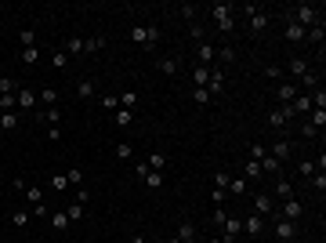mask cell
<instances>
[{
  "instance_id": "1",
  "label": "cell",
  "mask_w": 326,
  "mask_h": 243,
  "mask_svg": "<svg viewBox=\"0 0 326 243\" xmlns=\"http://www.w3.org/2000/svg\"><path fill=\"white\" fill-rule=\"evenodd\" d=\"M287 18H294V22H297V26H305V29L322 26V15H319V8H315V4H294V8H287Z\"/></svg>"
},
{
  "instance_id": "2",
  "label": "cell",
  "mask_w": 326,
  "mask_h": 243,
  "mask_svg": "<svg viewBox=\"0 0 326 243\" xmlns=\"http://www.w3.org/2000/svg\"><path fill=\"white\" fill-rule=\"evenodd\" d=\"M131 40H134L138 48L152 51V48L159 44V26H134V29H131Z\"/></svg>"
},
{
  "instance_id": "3",
  "label": "cell",
  "mask_w": 326,
  "mask_h": 243,
  "mask_svg": "<svg viewBox=\"0 0 326 243\" xmlns=\"http://www.w3.org/2000/svg\"><path fill=\"white\" fill-rule=\"evenodd\" d=\"M211 18L218 22L221 33H232V26H236V11L228 4H211Z\"/></svg>"
},
{
  "instance_id": "4",
  "label": "cell",
  "mask_w": 326,
  "mask_h": 243,
  "mask_svg": "<svg viewBox=\"0 0 326 243\" xmlns=\"http://www.w3.org/2000/svg\"><path fill=\"white\" fill-rule=\"evenodd\" d=\"M275 98H279V105H290L297 95H301V87L294 84V80H279V84H275V91H272Z\"/></svg>"
},
{
  "instance_id": "5",
  "label": "cell",
  "mask_w": 326,
  "mask_h": 243,
  "mask_svg": "<svg viewBox=\"0 0 326 243\" xmlns=\"http://www.w3.org/2000/svg\"><path fill=\"white\" fill-rule=\"evenodd\" d=\"M36 102H40V98H36L33 87H18V91H15V109H18V113H33Z\"/></svg>"
},
{
  "instance_id": "6",
  "label": "cell",
  "mask_w": 326,
  "mask_h": 243,
  "mask_svg": "<svg viewBox=\"0 0 326 243\" xmlns=\"http://www.w3.org/2000/svg\"><path fill=\"white\" fill-rule=\"evenodd\" d=\"M178 243H203V236H199V229H196V222H189V218H181L178 222Z\"/></svg>"
},
{
  "instance_id": "7",
  "label": "cell",
  "mask_w": 326,
  "mask_h": 243,
  "mask_svg": "<svg viewBox=\"0 0 326 243\" xmlns=\"http://www.w3.org/2000/svg\"><path fill=\"white\" fill-rule=\"evenodd\" d=\"M254 211H258L261 218H265V214H272V218H275V214H279L275 196H272V192H254Z\"/></svg>"
},
{
  "instance_id": "8",
  "label": "cell",
  "mask_w": 326,
  "mask_h": 243,
  "mask_svg": "<svg viewBox=\"0 0 326 243\" xmlns=\"http://www.w3.org/2000/svg\"><path fill=\"white\" fill-rule=\"evenodd\" d=\"M243 15H247V22H250V29H254V33H265V29H268V15H265L261 8L247 4V8H243Z\"/></svg>"
},
{
  "instance_id": "9",
  "label": "cell",
  "mask_w": 326,
  "mask_h": 243,
  "mask_svg": "<svg viewBox=\"0 0 326 243\" xmlns=\"http://www.w3.org/2000/svg\"><path fill=\"white\" fill-rule=\"evenodd\" d=\"M134 171H138V178H142L149 189H159V185H163V171H149V167H145V160H142Z\"/></svg>"
},
{
  "instance_id": "10",
  "label": "cell",
  "mask_w": 326,
  "mask_h": 243,
  "mask_svg": "<svg viewBox=\"0 0 326 243\" xmlns=\"http://www.w3.org/2000/svg\"><path fill=\"white\" fill-rule=\"evenodd\" d=\"M239 232H243V218H225V222H221V239H225V243H236Z\"/></svg>"
},
{
  "instance_id": "11",
  "label": "cell",
  "mask_w": 326,
  "mask_h": 243,
  "mask_svg": "<svg viewBox=\"0 0 326 243\" xmlns=\"http://www.w3.org/2000/svg\"><path fill=\"white\" fill-rule=\"evenodd\" d=\"M305 214V207H301V200H283V211L275 214V218H287V222H297Z\"/></svg>"
},
{
  "instance_id": "12",
  "label": "cell",
  "mask_w": 326,
  "mask_h": 243,
  "mask_svg": "<svg viewBox=\"0 0 326 243\" xmlns=\"http://www.w3.org/2000/svg\"><path fill=\"white\" fill-rule=\"evenodd\" d=\"M225 91V73L218 69V65H211V80H207V95L214 98V95H221Z\"/></svg>"
},
{
  "instance_id": "13",
  "label": "cell",
  "mask_w": 326,
  "mask_h": 243,
  "mask_svg": "<svg viewBox=\"0 0 326 243\" xmlns=\"http://www.w3.org/2000/svg\"><path fill=\"white\" fill-rule=\"evenodd\" d=\"M261 229H265V218H261V214H250V218H243V232H247L250 239H258V236H261Z\"/></svg>"
},
{
  "instance_id": "14",
  "label": "cell",
  "mask_w": 326,
  "mask_h": 243,
  "mask_svg": "<svg viewBox=\"0 0 326 243\" xmlns=\"http://www.w3.org/2000/svg\"><path fill=\"white\" fill-rule=\"evenodd\" d=\"M275 236H279V239H294V236H297V222L275 218Z\"/></svg>"
},
{
  "instance_id": "15",
  "label": "cell",
  "mask_w": 326,
  "mask_h": 243,
  "mask_svg": "<svg viewBox=\"0 0 326 243\" xmlns=\"http://www.w3.org/2000/svg\"><path fill=\"white\" fill-rule=\"evenodd\" d=\"M196 55H199V65H214V44H211V40H199Z\"/></svg>"
},
{
  "instance_id": "16",
  "label": "cell",
  "mask_w": 326,
  "mask_h": 243,
  "mask_svg": "<svg viewBox=\"0 0 326 243\" xmlns=\"http://www.w3.org/2000/svg\"><path fill=\"white\" fill-rule=\"evenodd\" d=\"M290 113H294V116H305V113H312V95H297V98L290 102Z\"/></svg>"
},
{
  "instance_id": "17",
  "label": "cell",
  "mask_w": 326,
  "mask_h": 243,
  "mask_svg": "<svg viewBox=\"0 0 326 243\" xmlns=\"http://www.w3.org/2000/svg\"><path fill=\"white\" fill-rule=\"evenodd\" d=\"M258 164H261V174H272V178H279V171H283V164L275 156H261Z\"/></svg>"
},
{
  "instance_id": "18",
  "label": "cell",
  "mask_w": 326,
  "mask_h": 243,
  "mask_svg": "<svg viewBox=\"0 0 326 243\" xmlns=\"http://www.w3.org/2000/svg\"><path fill=\"white\" fill-rule=\"evenodd\" d=\"M272 196H279V200H297V196H294V185H290L287 178H275V192H272Z\"/></svg>"
},
{
  "instance_id": "19",
  "label": "cell",
  "mask_w": 326,
  "mask_h": 243,
  "mask_svg": "<svg viewBox=\"0 0 326 243\" xmlns=\"http://www.w3.org/2000/svg\"><path fill=\"white\" fill-rule=\"evenodd\" d=\"M116 98H120V109H131V113H134V105L142 102V95H138L134 87H131V91H124V95H116Z\"/></svg>"
},
{
  "instance_id": "20",
  "label": "cell",
  "mask_w": 326,
  "mask_h": 243,
  "mask_svg": "<svg viewBox=\"0 0 326 243\" xmlns=\"http://www.w3.org/2000/svg\"><path fill=\"white\" fill-rule=\"evenodd\" d=\"M84 211H87V204H69V207H65V218H69V225H73V222H84V218H87Z\"/></svg>"
},
{
  "instance_id": "21",
  "label": "cell",
  "mask_w": 326,
  "mask_h": 243,
  "mask_svg": "<svg viewBox=\"0 0 326 243\" xmlns=\"http://www.w3.org/2000/svg\"><path fill=\"white\" fill-rule=\"evenodd\" d=\"M145 167H149V171H167V156H163V152L145 156Z\"/></svg>"
},
{
  "instance_id": "22",
  "label": "cell",
  "mask_w": 326,
  "mask_h": 243,
  "mask_svg": "<svg viewBox=\"0 0 326 243\" xmlns=\"http://www.w3.org/2000/svg\"><path fill=\"white\" fill-rule=\"evenodd\" d=\"M305 36H308V29L297 26L294 18H287V40H305Z\"/></svg>"
},
{
  "instance_id": "23",
  "label": "cell",
  "mask_w": 326,
  "mask_h": 243,
  "mask_svg": "<svg viewBox=\"0 0 326 243\" xmlns=\"http://www.w3.org/2000/svg\"><path fill=\"white\" fill-rule=\"evenodd\" d=\"M48 222H51V229H55V232H65V229H69L65 211H51V218H48Z\"/></svg>"
},
{
  "instance_id": "24",
  "label": "cell",
  "mask_w": 326,
  "mask_h": 243,
  "mask_svg": "<svg viewBox=\"0 0 326 243\" xmlns=\"http://www.w3.org/2000/svg\"><path fill=\"white\" fill-rule=\"evenodd\" d=\"M268 156H275L279 164H283V160H290V142H275V145L268 149Z\"/></svg>"
},
{
  "instance_id": "25",
  "label": "cell",
  "mask_w": 326,
  "mask_h": 243,
  "mask_svg": "<svg viewBox=\"0 0 326 243\" xmlns=\"http://www.w3.org/2000/svg\"><path fill=\"white\" fill-rule=\"evenodd\" d=\"M207 80H211V65L192 69V84H196V87H207Z\"/></svg>"
},
{
  "instance_id": "26",
  "label": "cell",
  "mask_w": 326,
  "mask_h": 243,
  "mask_svg": "<svg viewBox=\"0 0 326 243\" xmlns=\"http://www.w3.org/2000/svg\"><path fill=\"white\" fill-rule=\"evenodd\" d=\"M62 51H65V55H69V58H73V55H84V40H80V36H69V40H65V48H62Z\"/></svg>"
},
{
  "instance_id": "27",
  "label": "cell",
  "mask_w": 326,
  "mask_h": 243,
  "mask_svg": "<svg viewBox=\"0 0 326 243\" xmlns=\"http://www.w3.org/2000/svg\"><path fill=\"white\" fill-rule=\"evenodd\" d=\"M243 178H247V182L261 178V164H258V160H247V164H243Z\"/></svg>"
},
{
  "instance_id": "28",
  "label": "cell",
  "mask_w": 326,
  "mask_h": 243,
  "mask_svg": "<svg viewBox=\"0 0 326 243\" xmlns=\"http://www.w3.org/2000/svg\"><path fill=\"white\" fill-rule=\"evenodd\" d=\"M112 116H116V127H131V124H134V113H131V109H116Z\"/></svg>"
},
{
  "instance_id": "29",
  "label": "cell",
  "mask_w": 326,
  "mask_h": 243,
  "mask_svg": "<svg viewBox=\"0 0 326 243\" xmlns=\"http://www.w3.org/2000/svg\"><path fill=\"white\" fill-rule=\"evenodd\" d=\"M76 95H80V98H95V80H91V76L80 80V84H76Z\"/></svg>"
},
{
  "instance_id": "30",
  "label": "cell",
  "mask_w": 326,
  "mask_h": 243,
  "mask_svg": "<svg viewBox=\"0 0 326 243\" xmlns=\"http://www.w3.org/2000/svg\"><path fill=\"white\" fill-rule=\"evenodd\" d=\"M268 124H272L275 131H283V127H287V116H283V109H279V105H275V109L268 113Z\"/></svg>"
},
{
  "instance_id": "31",
  "label": "cell",
  "mask_w": 326,
  "mask_h": 243,
  "mask_svg": "<svg viewBox=\"0 0 326 243\" xmlns=\"http://www.w3.org/2000/svg\"><path fill=\"white\" fill-rule=\"evenodd\" d=\"M287 69H290V76H297V80H301V76L308 73V62H305V58H290V65H287Z\"/></svg>"
},
{
  "instance_id": "32",
  "label": "cell",
  "mask_w": 326,
  "mask_h": 243,
  "mask_svg": "<svg viewBox=\"0 0 326 243\" xmlns=\"http://www.w3.org/2000/svg\"><path fill=\"white\" fill-rule=\"evenodd\" d=\"M228 189H232V196H247L250 182H247V178H232V182H228Z\"/></svg>"
},
{
  "instance_id": "33",
  "label": "cell",
  "mask_w": 326,
  "mask_h": 243,
  "mask_svg": "<svg viewBox=\"0 0 326 243\" xmlns=\"http://www.w3.org/2000/svg\"><path fill=\"white\" fill-rule=\"evenodd\" d=\"M36 98L44 102L48 109H51V105H58V91H51V87H44V91H36Z\"/></svg>"
},
{
  "instance_id": "34",
  "label": "cell",
  "mask_w": 326,
  "mask_h": 243,
  "mask_svg": "<svg viewBox=\"0 0 326 243\" xmlns=\"http://www.w3.org/2000/svg\"><path fill=\"white\" fill-rule=\"evenodd\" d=\"M0 127H4V131H15V127H18V113H0Z\"/></svg>"
},
{
  "instance_id": "35",
  "label": "cell",
  "mask_w": 326,
  "mask_h": 243,
  "mask_svg": "<svg viewBox=\"0 0 326 243\" xmlns=\"http://www.w3.org/2000/svg\"><path fill=\"white\" fill-rule=\"evenodd\" d=\"M26 196H29V204L36 207V204H44V189L40 185H26Z\"/></svg>"
},
{
  "instance_id": "36",
  "label": "cell",
  "mask_w": 326,
  "mask_h": 243,
  "mask_svg": "<svg viewBox=\"0 0 326 243\" xmlns=\"http://www.w3.org/2000/svg\"><path fill=\"white\" fill-rule=\"evenodd\" d=\"M22 62H26V65H36V62H40V48H36V44H33V48H22Z\"/></svg>"
},
{
  "instance_id": "37",
  "label": "cell",
  "mask_w": 326,
  "mask_h": 243,
  "mask_svg": "<svg viewBox=\"0 0 326 243\" xmlns=\"http://www.w3.org/2000/svg\"><path fill=\"white\" fill-rule=\"evenodd\" d=\"M105 48V36H91V40H84V51L87 55H95V51H102Z\"/></svg>"
},
{
  "instance_id": "38",
  "label": "cell",
  "mask_w": 326,
  "mask_h": 243,
  "mask_svg": "<svg viewBox=\"0 0 326 243\" xmlns=\"http://www.w3.org/2000/svg\"><path fill=\"white\" fill-rule=\"evenodd\" d=\"M159 73H163V76H174V73H178V62H174V58H159Z\"/></svg>"
},
{
  "instance_id": "39",
  "label": "cell",
  "mask_w": 326,
  "mask_h": 243,
  "mask_svg": "<svg viewBox=\"0 0 326 243\" xmlns=\"http://www.w3.org/2000/svg\"><path fill=\"white\" fill-rule=\"evenodd\" d=\"M192 102H196V105H211L214 98L207 95V87H196V91H192Z\"/></svg>"
},
{
  "instance_id": "40",
  "label": "cell",
  "mask_w": 326,
  "mask_h": 243,
  "mask_svg": "<svg viewBox=\"0 0 326 243\" xmlns=\"http://www.w3.org/2000/svg\"><path fill=\"white\" fill-rule=\"evenodd\" d=\"M131 156H134V145L131 142H120L116 145V160H131Z\"/></svg>"
},
{
  "instance_id": "41",
  "label": "cell",
  "mask_w": 326,
  "mask_h": 243,
  "mask_svg": "<svg viewBox=\"0 0 326 243\" xmlns=\"http://www.w3.org/2000/svg\"><path fill=\"white\" fill-rule=\"evenodd\" d=\"M312 127H315V131L326 127V109H312Z\"/></svg>"
},
{
  "instance_id": "42",
  "label": "cell",
  "mask_w": 326,
  "mask_h": 243,
  "mask_svg": "<svg viewBox=\"0 0 326 243\" xmlns=\"http://www.w3.org/2000/svg\"><path fill=\"white\" fill-rule=\"evenodd\" d=\"M178 15H181V18H189V22H196L199 8H196V4H181V8H178Z\"/></svg>"
},
{
  "instance_id": "43",
  "label": "cell",
  "mask_w": 326,
  "mask_h": 243,
  "mask_svg": "<svg viewBox=\"0 0 326 243\" xmlns=\"http://www.w3.org/2000/svg\"><path fill=\"white\" fill-rule=\"evenodd\" d=\"M301 87H308V91H315V87H319V76H315L312 69H308V73L301 76Z\"/></svg>"
},
{
  "instance_id": "44",
  "label": "cell",
  "mask_w": 326,
  "mask_h": 243,
  "mask_svg": "<svg viewBox=\"0 0 326 243\" xmlns=\"http://www.w3.org/2000/svg\"><path fill=\"white\" fill-rule=\"evenodd\" d=\"M65 182H69V185H80V182H84V171H80V167H69V171H65Z\"/></svg>"
},
{
  "instance_id": "45",
  "label": "cell",
  "mask_w": 326,
  "mask_h": 243,
  "mask_svg": "<svg viewBox=\"0 0 326 243\" xmlns=\"http://www.w3.org/2000/svg\"><path fill=\"white\" fill-rule=\"evenodd\" d=\"M18 87H15V80L11 76H0V95H15Z\"/></svg>"
},
{
  "instance_id": "46",
  "label": "cell",
  "mask_w": 326,
  "mask_h": 243,
  "mask_svg": "<svg viewBox=\"0 0 326 243\" xmlns=\"http://www.w3.org/2000/svg\"><path fill=\"white\" fill-rule=\"evenodd\" d=\"M98 102H102V105H105L109 113H116V109H120V98H116V95H102Z\"/></svg>"
},
{
  "instance_id": "47",
  "label": "cell",
  "mask_w": 326,
  "mask_h": 243,
  "mask_svg": "<svg viewBox=\"0 0 326 243\" xmlns=\"http://www.w3.org/2000/svg\"><path fill=\"white\" fill-rule=\"evenodd\" d=\"M55 192H62V189H69V182H65V174H51V182H48Z\"/></svg>"
},
{
  "instance_id": "48",
  "label": "cell",
  "mask_w": 326,
  "mask_h": 243,
  "mask_svg": "<svg viewBox=\"0 0 326 243\" xmlns=\"http://www.w3.org/2000/svg\"><path fill=\"white\" fill-rule=\"evenodd\" d=\"M312 185H315V192L322 196V192H326V171H319V174H312Z\"/></svg>"
},
{
  "instance_id": "49",
  "label": "cell",
  "mask_w": 326,
  "mask_h": 243,
  "mask_svg": "<svg viewBox=\"0 0 326 243\" xmlns=\"http://www.w3.org/2000/svg\"><path fill=\"white\" fill-rule=\"evenodd\" d=\"M18 40H22V48H33V44H36V33H33V29H22Z\"/></svg>"
},
{
  "instance_id": "50",
  "label": "cell",
  "mask_w": 326,
  "mask_h": 243,
  "mask_svg": "<svg viewBox=\"0 0 326 243\" xmlns=\"http://www.w3.org/2000/svg\"><path fill=\"white\" fill-rule=\"evenodd\" d=\"M51 62H55V69H65V65H69V55H65V51H55Z\"/></svg>"
},
{
  "instance_id": "51",
  "label": "cell",
  "mask_w": 326,
  "mask_h": 243,
  "mask_svg": "<svg viewBox=\"0 0 326 243\" xmlns=\"http://www.w3.org/2000/svg\"><path fill=\"white\" fill-rule=\"evenodd\" d=\"M261 156H268V145L254 142V145H250V160H261Z\"/></svg>"
},
{
  "instance_id": "52",
  "label": "cell",
  "mask_w": 326,
  "mask_h": 243,
  "mask_svg": "<svg viewBox=\"0 0 326 243\" xmlns=\"http://www.w3.org/2000/svg\"><path fill=\"white\" fill-rule=\"evenodd\" d=\"M29 218H33L29 211H15V214H11V225H18V229H22V225H26Z\"/></svg>"
},
{
  "instance_id": "53",
  "label": "cell",
  "mask_w": 326,
  "mask_h": 243,
  "mask_svg": "<svg viewBox=\"0 0 326 243\" xmlns=\"http://www.w3.org/2000/svg\"><path fill=\"white\" fill-rule=\"evenodd\" d=\"M297 171H301V178H312V174H315V164H312V160H301Z\"/></svg>"
},
{
  "instance_id": "54",
  "label": "cell",
  "mask_w": 326,
  "mask_h": 243,
  "mask_svg": "<svg viewBox=\"0 0 326 243\" xmlns=\"http://www.w3.org/2000/svg\"><path fill=\"white\" fill-rule=\"evenodd\" d=\"M228 182H232V178H228L225 171H218V174H214V185H218V189H225V192H228Z\"/></svg>"
},
{
  "instance_id": "55",
  "label": "cell",
  "mask_w": 326,
  "mask_h": 243,
  "mask_svg": "<svg viewBox=\"0 0 326 243\" xmlns=\"http://www.w3.org/2000/svg\"><path fill=\"white\" fill-rule=\"evenodd\" d=\"M33 218H51V211H48V204H36V207H33Z\"/></svg>"
},
{
  "instance_id": "56",
  "label": "cell",
  "mask_w": 326,
  "mask_h": 243,
  "mask_svg": "<svg viewBox=\"0 0 326 243\" xmlns=\"http://www.w3.org/2000/svg\"><path fill=\"white\" fill-rule=\"evenodd\" d=\"M211 200H214V207H221V200H225V189H218V185H214V189H211Z\"/></svg>"
},
{
  "instance_id": "57",
  "label": "cell",
  "mask_w": 326,
  "mask_h": 243,
  "mask_svg": "<svg viewBox=\"0 0 326 243\" xmlns=\"http://www.w3.org/2000/svg\"><path fill=\"white\" fill-rule=\"evenodd\" d=\"M189 33H192L196 40H203V26H199V22H192V26H189Z\"/></svg>"
},
{
  "instance_id": "58",
  "label": "cell",
  "mask_w": 326,
  "mask_h": 243,
  "mask_svg": "<svg viewBox=\"0 0 326 243\" xmlns=\"http://www.w3.org/2000/svg\"><path fill=\"white\" fill-rule=\"evenodd\" d=\"M265 76H268V80H279V76H283V69H275V65H268V69H265Z\"/></svg>"
},
{
  "instance_id": "59",
  "label": "cell",
  "mask_w": 326,
  "mask_h": 243,
  "mask_svg": "<svg viewBox=\"0 0 326 243\" xmlns=\"http://www.w3.org/2000/svg\"><path fill=\"white\" fill-rule=\"evenodd\" d=\"M207 243H225V239H221V236H211V239H207Z\"/></svg>"
},
{
  "instance_id": "60",
  "label": "cell",
  "mask_w": 326,
  "mask_h": 243,
  "mask_svg": "<svg viewBox=\"0 0 326 243\" xmlns=\"http://www.w3.org/2000/svg\"><path fill=\"white\" fill-rule=\"evenodd\" d=\"M131 243H145V236H134V239H131Z\"/></svg>"
},
{
  "instance_id": "61",
  "label": "cell",
  "mask_w": 326,
  "mask_h": 243,
  "mask_svg": "<svg viewBox=\"0 0 326 243\" xmlns=\"http://www.w3.org/2000/svg\"><path fill=\"white\" fill-rule=\"evenodd\" d=\"M163 243H178V236H174V239H163Z\"/></svg>"
},
{
  "instance_id": "62",
  "label": "cell",
  "mask_w": 326,
  "mask_h": 243,
  "mask_svg": "<svg viewBox=\"0 0 326 243\" xmlns=\"http://www.w3.org/2000/svg\"><path fill=\"white\" fill-rule=\"evenodd\" d=\"M149 243H163V239H149Z\"/></svg>"
}]
</instances>
